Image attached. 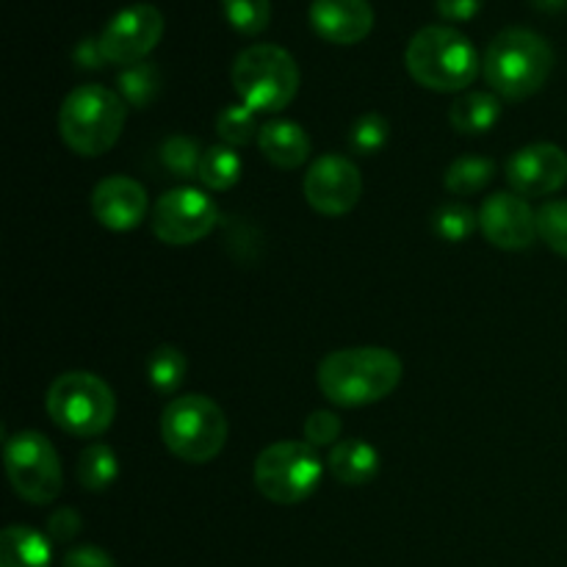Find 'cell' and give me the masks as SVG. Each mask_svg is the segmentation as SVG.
I'll return each instance as SVG.
<instances>
[{
	"label": "cell",
	"mask_w": 567,
	"mask_h": 567,
	"mask_svg": "<svg viewBox=\"0 0 567 567\" xmlns=\"http://www.w3.org/2000/svg\"><path fill=\"white\" fill-rule=\"evenodd\" d=\"M496 177V164L491 158H480V155H465L457 158L446 169V188L457 197H471V194H480L487 183Z\"/></svg>",
	"instance_id": "obj_24"
},
{
	"label": "cell",
	"mask_w": 567,
	"mask_h": 567,
	"mask_svg": "<svg viewBox=\"0 0 567 567\" xmlns=\"http://www.w3.org/2000/svg\"><path fill=\"white\" fill-rule=\"evenodd\" d=\"M308 20L327 42L358 44L374 28V9L369 0H313Z\"/></svg>",
	"instance_id": "obj_16"
},
{
	"label": "cell",
	"mask_w": 567,
	"mask_h": 567,
	"mask_svg": "<svg viewBox=\"0 0 567 567\" xmlns=\"http://www.w3.org/2000/svg\"><path fill=\"white\" fill-rule=\"evenodd\" d=\"M537 236L567 258V199H554L537 210Z\"/></svg>",
	"instance_id": "obj_31"
},
{
	"label": "cell",
	"mask_w": 567,
	"mask_h": 567,
	"mask_svg": "<svg viewBox=\"0 0 567 567\" xmlns=\"http://www.w3.org/2000/svg\"><path fill=\"white\" fill-rule=\"evenodd\" d=\"M78 532H81V515L72 507L55 509L48 520V537L55 543H70L75 540Z\"/></svg>",
	"instance_id": "obj_33"
},
{
	"label": "cell",
	"mask_w": 567,
	"mask_h": 567,
	"mask_svg": "<svg viewBox=\"0 0 567 567\" xmlns=\"http://www.w3.org/2000/svg\"><path fill=\"white\" fill-rule=\"evenodd\" d=\"M338 437H341V419L330 410H316L305 421V443H310L313 449L321 446H336Z\"/></svg>",
	"instance_id": "obj_32"
},
{
	"label": "cell",
	"mask_w": 567,
	"mask_h": 567,
	"mask_svg": "<svg viewBox=\"0 0 567 567\" xmlns=\"http://www.w3.org/2000/svg\"><path fill=\"white\" fill-rule=\"evenodd\" d=\"M186 371H188L186 354H183L177 347H169V343L153 349V354L147 358L150 388H155V391L164 393V396H172V393L183 385Z\"/></svg>",
	"instance_id": "obj_23"
},
{
	"label": "cell",
	"mask_w": 567,
	"mask_h": 567,
	"mask_svg": "<svg viewBox=\"0 0 567 567\" xmlns=\"http://www.w3.org/2000/svg\"><path fill=\"white\" fill-rule=\"evenodd\" d=\"M92 214L105 230L125 233L142 225L150 214L147 192L138 181L125 175H111L100 181L92 192Z\"/></svg>",
	"instance_id": "obj_15"
},
{
	"label": "cell",
	"mask_w": 567,
	"mask_h": 567,
	"mask_svg": "<svg viewBox=\"0 0 567 567\" xmlns=\"http://www.w3.org/2000/svg\"><path fill=\"white\" fill-rule=\"evenodd\" d=\"M404 64L415 83L432 92H463L476 81L482 61L465 33L449 25H426L410 39Z\"/></svg>",
	"instance_id": "obj_4"
},
{
	"label": "cell",
	"mask_w": 567,
	"mask_h": 567,
	"mask_svg": "<svg viewBox=\"0 0 567 567\" xmlns=\"http://www.w3.org/2000/svg\"><path fill=\"white\" fill-rule=\"evenodd\" d=\"M219 225V205L208 192L194 186L161 194L153 208V233L169 247H188L214 233Z\"/></svg>",
	"instance_id": "obj_10"
},
{
	"label": "cell",
	"mask_w": 567,
	"mask_h": 567,
	"mask_svg": "<svg viewBox=\"0 0 567 567\" xmlns=\"http://www.w3.org/2000/svg\"><path fill=\"white\" fill-rule=\"evenodd\" d=\"M258 147L277 169H297L310 158V138L299 122L271 120L260 127Z\"/></svg>",
	"instance_id": "obj_17"
},
{
	"label": "cell",
	"mask_w": 567,
	"mask_h": 567,
	"mask_svg": "<svg viewBox=\"0 0 567 567\" xmlns=\"http://www.w3.org/2000/svg\"><path fill=\"white\" fill-rule=\"evenodd\" d=\"M391 138V125L382 114L371 111V114H363L349 131V147L360 155H377Z\"/></svg>",
	"instance_id": "obj_30"
},
{
	"label": "cell",
	"mask_w": 567,
	"mask_h": 567,
	"mask_svg": "<svg viewBox=\"0 0 567 567\" xmlns=\"http://www.w3.org/2000/svg\"><path fill=\"white\" fill-rule=\"evenodd\" d=\"M64 567H116L100 546H75L64 554Z\"/></svg>",
	"instance_id": "obj_34"
},
{
	"label": "cell",
	"mask_w": 567,
	"mask_h": 567,
	"mask_svg": "<svg viewBox=\"0 0 567 567\" xmlns=\"http://www.w3.org/2000/svg\"><path fill=\"white\" fill-rule=\"evenodd\" d=\"M6 474L17 496L28 504H53L59 498L64 474H61V460L53 443L42 432L22 430L3 441Z\"/></svg>",
	"instance_id": "obj_9"
},
{
	"label": "cell",
	"mask_w": 567,
	"mask_h": 567,
	"mask_svg": "<svg viewBox=\"0 0 567 567\" xmlns=\"http://www.w3.org/2000/svg\"><path fill=\"white\" fill-rule=\"evenodd\" d=\"M158 70H155L150 61H138V64L125 66L116 78V86H120V97L125 100L133 109H147L150 103L158 94Z\"/></svg>",
	"instance_id": "obj_25"
},
{
	"label": "cell",
	"mask_w": 567,
	"mask_h": 567,
	"mask_svg": "<svg viewBox=\"0 0 567 567\" xmlns=\"http://www.w3.org/2000/svg\"><path fill=\"white\" fill-rule=\"evenodd\" d=\"M449 120L457 133L480 136V133L493 131L502 120V100L496 92H465L449 109Z\"/></svg>",
	"instance_id": "obj_20"
},
{
	"label": "cell",
	"mask_w": 567,
	"mask_h": 567,
	"mask_svg": "<svg viewBox=\"0 0 567 567\" xmlns=\"http://www.w3.org/2000/svg\"><path fill=\"white\" fill-rule=\"evenodd\" d=\"M127 103L120 92L100 83H83L64 97L59 111L61 142L83 158H97L120 142L125 131Z\"/></svg>",
	"instance_id": "obj_3"
},
{
	"label": "cell",
	"mask_w": 567,
	"mask_h": 567,
	"mask_svg": "<svg viewBox=\"0 0 567 567\" xmlns=\"http://www.w3.org/2000/svg\"><path fill=\"white\" fill-rule=\"evenodd\" d=\"M482 3H485V0H435V9L443 20L465 22L474 20V17L480 14Z\"/></svg>",
	"instance_id": "obj_35"
},
{
	"label": "cell",
	"mask_w": 567,
	"mask_h": 567,
	"mask_svg": "<svg viewBox=\"0 0 567 567\" xmlns=\"http://www.w3.org/2000/svg\"><path fill=\"white\" fill-rule=\"evenodd\" d=\"M116 476H120V463H116L114 449L105 446V443H89L81 452V460H78L81 485L92 493L109 491Z\"/></svg>",
	"instance_id": "obj_22"
},
{
	"label": "cell",
	"mask_w": 567,
	"mask_h": 567,
	"mask_svg": "<svg viewBox=\"0 0 567 567\" xmlns=\"http://www.w3.org/2000/svg\"><path fill=\"white\" fill-rule=\"evenodd\" d=\"M161 437L177 460L210 463L227 443V419L216 402L199 393L172 399L161 413Z\"/></svg>",
	"instance_id": "obj_7"
},
{
	"label": "cell",
	"mask_w": 567,
	"mask_h": 567,
	"mask_svg": "<svg viewBox=\"0 0 567 567\" xmlns=\"http://www.w3.org/2000/svg\"><path fill=\"white\" fill-rule=\"evenodd\" d=\"M241 177V155L230 144H214L203 153L197 181L210 192H227Z\"/></svg>",
	"instance_id": "obj_21"
},
{
	"label": "cell",
	"mask_w": 567,
	"mask_h": 567,
	"mask_svg": "<svg viewBox=\"0 0 567 567\" xmlns=\"http://www.w3.org/2000/svg\"><path fill=\"white\" fill-rule=\"evenodd\" d=\"M324 476L319 452L305 441H277L255 460V485L269 502L291 507L313 496Z\"/></svg>",
	"instance_id": "obj_8"
},
{
	"label": "cell",
	"mask_w": 567,
	"mask_h": 567,
	"mask_svg": "<svg viewBox=\"0 0 567 567\" xmlns=\"http://www.w3.org/2000/svg\"><path fill=\"white\" fill-rule=\"evenodd\" d=\"M476 227H480V214L463 203L443 205L432 216V230H435L437 238H443L449 244L465 241V238L474 236Z\"/></svg>",
	"instance_id": "obj_26"
},
{
	"label": "cell",
	"mask_w": 567,
	"mask_h": 567,
	"mask_svg": "<svg viewBox=\"0 0 567 567\" xmlns=\"http://www.w3.org/2000/svg\"><path fill=\"white\" fill-rule=\"evenodd\" d=\"M305 199L321 216H343L360 203L363 177L347 155H321L302 181Z\"/></svg>",
	"instance_id": "obj_12"
},
{
	"label": "cell",
	"mask_w": 567,
	"mask_h": 567,
	"mask_svg": "<svg viewBox=\"0 0 567 567\" xmlns=\"http://www.w3.org/2000/svg\"><path fill=\"white\" fill-rule=\"evenodd\" d=\"M402 360L385 347H352L327 354L319 365L321 393L338 408H365L391 396L402 382Z\"/></svg>",
	"instance_id": "obj_1"
},
{
	"label": "cell",
	"mask_w": 567,
	"mask_h": 567,
	"mask_svg": "<svg viewBox=\"0 0 567 567\" xmlns=\"http://www.w3.org/2000/svg\"><path fill=\"white\" fill-rule=\"evenodd\" d=\"M216 133L230 147H241V144H249L258 136L260 127L258 120H255V111L249 105L236 103L221 109V114L216 116Z\"/></svg>",
	"instance_id": "obj_29"
},
{
	"label": "cell",
	"mask_w": 567,
	"mask_h": 567,
	"mask_svg": "<svg viewBox=\"0 0 567 567\" xmlns=\"http://www.w3.org/2000/svg\"><path fill=\"white\" fill-rule=\"evenodd\" d=\"M532 3H535L540 11H546V14H554V11L565 9L567 0H532Z\"/></svg>",
	"instance_id": "obj_36"
},
{
	"label": "cell",
	"mask_w": 567,
	"mask_h": 567,
	"mask_svg": "<svg viewBox=\"0 0 567 567\" xmlns=\"http://www.w3.org/2000/svg\"><path fill=\"white\" fill-rule=\"evenodd\" d=\"M205 150H199V144L188 136H169L161 144V164L166 166V172H172L175 177L183 181H192L199 175V161H203Z\"/></svg>",
	"instance_id": "obj_27"
},
{
	"label": "cell",
	"mask_w": 567,
	"mask_h": 567,
	"mask_svg": "<svg viewBox=\"0 0 567 567\" xmlns=\"http://www.w3.org/2000/svg\"><path fill=\"white\" fill-rule=\"evenodd\" d=\"M225 20L244 37H258L271 20L269 0H221Z\"/></svg>",
	"instance_id": "obj_28"
},
{
	"label": "cell",
	"mask_w": 567,
	"mask_h": 567,
	"mask_svg": "<svg viewBox=\"0 0 567 567\" xmlns=\"http://www.w3.org/2000/svg\"><path fill=\"white\" fill-rule=\"evenodd\" d=\"M50 421L75 437H97L114 424L116 399L109 382L92 371L55 377L44 396Z\"/></svg>",
	"instance_id": "obj_5"
},
{
	"label": "cell",
	"mask_w": 567,
	"mask_h": 567,
	"mask_svg": "<svg viewBox=\"0 0 567 567\" xmlns=\"http://www.w3.org/2000/svg\"><path fill=\"white\" fill-rule=\"evenodd\" d=\"M164 37V14L150 3L127 6L105 22L100 33V53L111 64L131 66L147 59Z\"/></svg>",
	"instance_id": "obj_11"
},
{
	"label": "cell",
	"mask_w": 567,
	"mask_h": 567,
	"mask_svg": "<svg viewBox=\"0 0 567 567\" xmlns=\"http://www.w3.org/2000/svg\"><path fill=\"white\" fill-rule=\"evenodd\" d=\"M554 70V50L529 28H504L487 44L482 72L498 97L526 100L546 86Z\"/></svg>",
	"instance_id": "obj_2"
},
{
	"label": "cell",
	"mask_w": 567,
	"mask_h": 567,
	"mask_svg": "<svg viewBox=\"0 0 567 567\" xmlns=\"http://www.w3.org/2000/svg\"><path fill=\"white\" fill-rule=\"evenodd\" d=\"M480 230L487 241L507 252L532 247L537 236V214L526 197L509 192H496L482 203L480 208Z\"/></svg>",
	"instance_id": "obj_14"
},
{
	"label": "cell",
	"mask_w": 567,
	"mask_h": 567,
	"mask_svg": "<svg viewBox=\"0 0 567 567\" xmlns=\"http://www.w3.org/2000/svg\"><path fill=\"white\" fill-rule=\"evenodd\" d=\"M53 546L31 526H6L0 535V567H50Z\"/></svg>",
	"instance_id": "obj_19"
},
{
	"label": "cell",
	"mask_w": 567,
	"mask_h": 567,
	"mask_svg": "<svg viewBox=\"0 0 567 567\" xmlns=\"http://www.w3.org/2000/svg\"><path fill=\"white\" fill-rule=\"evenodd\" d=\"M233 86L244 105L277 114L297 97L299 66L280 44H252L233 61Z\"/></svg>",
	"instance_id": "obj_6"
},
{
	"label": "cell",
	"mask_w": 567,
	"mask_h": 567,
	"mask_svg": "<svg viewBox=\"0 0 567 567\" xmlns=\"http://www.w3.org/2000/svg\"><path fill=\"white\" fill-rule=\"evenodd\" d=\"M507 183L520 197H546L559 192L567 183V153L548 142L526 144L509 155Z\"/></svg>",
	"instance_id": "obj_13"
},
{
	"label": "cell",
	"mask_w": 567,
	"mask_h": 567,
	"mask_svg": "<svg viewBox=\"0 0 567 567\" xmlns=\"http://www.w3.org/2000/svg\"><path fill=\"white\" fill-rule=\"evenodd\" d=\"M327 468H330V474L347 487L369 485V482L380 474V452H377L371 443L360 441V437L338 441L336 446L330 449Z\"/></svg>",
	"instance_id": "obj_18"
}]
</instances>
